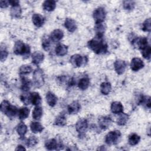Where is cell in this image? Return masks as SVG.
Instances as JSON below:
<instances>
[{"mask_svg":"<svg viewBox=\"0 0 151 151\" xmlns=\"http://www.w3.org/2000/svg\"><path fill=\"white\" fill-rule=\"evenodd\" d=\"M87 45L90 49L97 54H105L107 52V45L101 37L96 36L88 41Z\"/></svg>","mask_w":151,"mask_h":151,"instance_id":"obj_1","label":"cell"},{"mask_svg":"<svg viewBox=\"0 0 151 151\" xmlns=\"http://www.w3.org/2000/svg\"><path fill=\"white\" fill-rule=\"evenodd\" d=\"M0 109L1 112L9 118L14 117L18 112L17 107L11 104V103L7 100H4L1 103Z\"/></svg>","mask_w":151,"mask_h":151,"instance_id":"obj_2","label":"cell"},{"mask_svg":"<svg viewBox=\"0 0 151 151\" xmlns=\"http://www.w3.org/2000/svg\"><path fill=\"white\" fill-rule=\"evenodd\" d=\"M14 52L17 55H22L28 57L30 54V48L27 44H24L21 41H17L15 43L14 47Z\"/></svg>","mask_w":151,"mask_h":151,"instance_id":"obj_3","label":"cell"},{"mask_svg":"<svg viewBox=\"0 0 151 151\" xmlns=\"http://www.w3.org/2000/svg\"><path fill=\"white\" fill-rule=\"evenodd\" d=\"M121 133L119 130H114L109 132L105 137V142L109 145H116L121 137Z\"/></svg>","mask_w":151,"mask_h":151,"instance_id":"obj_4","label":"cell"},{"mask_svg":"<svg viewBox=\"0 0 151 151\" xmlns=\"http://www.w3.org/2000/svg\"><path fill=\"white\" fill-rule=\"evenodd\" d=\"M33 81L35 86L37 88L42 87L44 84V74L43 71L37 68L33 73Z\"/></svg>","mask_w":151,"mask_h":151,"instance_id":"obj_5","label":"cell"},{"mask_svg":"<svg viewBox=\"0 0 151 151\" xmlns=\"http://www.w3.org/2000/svg\"><path fill=\"white\" fill-rule=\"evenodd\" d=\"M70 61L74 67H80L84 66L87 64L88 59L86 56H82L80 54H74L70 57Z\"/></svg>","mask_w":151,"mask_h":151,"instance_id":"obj_6","label":"cell"},{"mask_svg":"<svg viewBox=\"0 0 151 151\" xmlns=\"http://www.w3.org/2000/svg\"><path fill=\"white\" fill-rule=\"evenodd\" d=\"M88 128V122L86 119H81L79 120L76 125V131L78 134L79 137H84L85 133Z\"/></svg>","mask_w":151,"mask_h":151,"instance_id":"obj_7","label":"cell"},{"mask_svg":"<svg viewBox=\"0 0 151 151\" xmlns=\"http://www.w3.org/2000/svg\"><path fill=\"white\" fill-rule=\"evenodd\" d=\"M106 16V12L104 8L99 7L96 8L93 13V17L96 24L102 23Z\"/></svg>","mask_w":151,"mask_h":151,"instance_id":"obj_8","label":"cell"},{"mask_svg":"<svg viewBox=\"0 0 151 151\" xmlns=\"http://www.w3.org/2000/svg\"><path fill=\"white\" fill-rule=\"evenodd\" d=\"M45 147L47 150H60L63 149V145L61 142L58 143L55 139H51L45 143Z\"/></svg>","mask_w":151,"mask_h":151,"instance_id":"obj_9","label":"cell"},{"mask_svg":"<svg viewBox=\"0 0 151 151\" xmlns=\"http://www.w3.org/2000/svg\"><path fill=\"white\" fill-rule=\"evenodd\" d=\"M127 67V63L122 60H116L114 63V67L116 73L119 75L122 74Z\"/></svg>","mask_w":151,"mask_h":151,"instance_id":"obj_10","label":"cell"},{"mask_svg":"<svg viewBox=\"0 0 151 151\" xmlns=\"http://www.w3.org/2000/svg\"><path fill=\"white\" fill-rule=\"evenodd\" d=\"M132 44L135 47H137L140 50L148 45V41L146 37H139L136 38L133 40Z\"/></svg>","mask_w":151,"mask_h":151,"instance_id":"obj_11","label":"cell"},{"mask_svg":"<svg viewBox=\"0 0 151 151\" xmlns=\"http://www.w3.org/2000/svg\"><path fill=\"white\" fill-rule=\"evenodd\" d=\"M130 67L132 70L134 71H137L143 68L144 63L140 58L138 57H134L132 60Z\"/></svg>","mask_w":151,"mask_h":151,"instance_id":"obj_12","label":"cell"},{"mask_svg":"<svg viewBox=\"0 0 151 151\" xmlns=\"http://www.w3.org/2000/svg\"><path fill=\"white\" fill-rule=\"evenodd\" d=\"M98 122L99 127L103 130H106L110 126L112 120L110 117L103 116L99 118Z\"/></svg>","mask_w":151,"mask_h":151,"instance_id":"obj_13","label":"cell"},{"mask_svg":"<svg viewBox=\"0 0 151 151\" xmlns=\"http://www.w3.org/2000/svg\"><path fill=\"white\" fill-rule=\"evenodd\" d=\"M64 33L62 30L60 29H54L50 34V38L51 40L54 42H57L60 41L63 37Z\"/></svg>","mask_w":151,"mask_h":151,"instance_id":"obj_14","label":"cell"},{"mask_svg":"<svg viewBox=\"0 0 151 151\" xmlns=\"http://www.w3.org/2000/svg\"><path fill=\"white\" fill-rule=\"evenodd\" d=\"M32 21L37 27H41L45 22V18L40 14H34L32 16Z\"/></svg>","mask_w":151,"mask_h":151,"instance_id":"obj_15","label":"cell"},{"mask_svg":"<svg viewBox=\"0 0 151 151\" xmlns=\"http://www.w3.org/2000/svg\"><path fill=\"white\" fill-rule=\"evenodd\" d=\"M44 59V55L41 51H35L32 54V62L35 65L41 63Z\"/></svg>","mask_w":151,"mask_h":151,"instance_id":"obj_16","label":"cell"},{"mask_svg":"<svg viewBox=\"0 0 151 151\" xmlns=\"http://www.w3.org/2000/svg\"><path fill=\"white\" fill-rule=\"evenodd\" d=\"M80 109H81L80 104L77 101H73L67 107L68 112L71 114H77L80 111Z\"/></svg>","mask_w":151,"mask_h":151,"instance_id":"obj_17","label":"cell"},{"mask_svg":"<svg viewBox=\"0 0 151 151\" xmlns=\"http://www.w3.org/2000/svg\"><path fill=\"white\" fill-rule=\"evenodd\" d=\"M64 27L70 32H73L77 28L76 21L74 19L68 18H66L64 21Z\"/></svg>","mask_w":151,"mask_h":151,"instance_id":"obj_18","label":"cell"},{"mask_svg":"<svg viewBox=\"0 0 151 151\" xmlns=\"http://www.w3.org/2000/svg\"><path fill=\"white\" fill-rule=\"evenodd\" d=\"M55 52L58 56H64L67 54L68 47L62 44H58L55 48Z\"/></svg>","mask_w":151,"mask_h":151,"instance_id":"obj_19","label":"cell"},{"mask_svg":"<svg viewBox=\"0 0 151 151\" xmlns=\"http://www.w3.org/2000/svg\"><path fill=\"white\" fill-rule=\"evenodd\" d=\"M111 111L114 114H120L123 111V106L120 101H114L111 104Z\"/></svg>","mask_w":151,"mask_h":151,"instance_id":"obj_20","label":"cell"},{"mask_svg":"<svg viewBox=\"0 0 151 151\" xmlns=\"http://www.w3.org/2000/svg\"><path fill=\"white\" fill-rule=\"evenodd\" d=\"M46 100L48 104L51 107H54L57 102V97L51 91H48L46 94Z\"/></svg>","mask_w":151,"mask_h":151,"instance_id":"obj_21","label":"cell"},{"mask_svg":"<svg viewBox=\"0 0 151 151\" xmlns=\"http://www.w3.org/2000/svg\"><path fill=\"white\" fill-rule=\"evenodd\" d=\"M31 103L34 106H39L41 103V97L38 93L32 92L30 93Z\"/></svg>","mask_w":151,"mask_h":151,"instance_id":"obj_22","label":"cell"},{"mask_svg":"<svg viewBox=\"0 0 151 151\" xmlns=\"http://www.w3.org/2000/svg\"><path fill=\"white\" fill-rule=\"evenodd\" d=\"M56 7V2L54 1H45L42 4V8L45 11L51 12Z\"/></svg>","mask_w":151,"mask_h":151,"instance_id":"obj_23","label":"cell"},{"mask_svg":"<svg viewBox=\"0 0 151 151\" xmlns=\"http://www.w3.org/2000/svg\"><path fill=\"white\" fill-rule=\"evenodd\" d=\"M30 129L32 133H40L43 130V126L39 122H32L30 124Z\"/></svg>","mask_w":151,"mask_h":151,"instance_id":"obj_24","label":"cell"},{"mask_svg":"<svg viewBox=\"0 0 151 151\" xmlns=\"http://www.w3.org/2000/svg\"><path fill=\"white\" fill-rule=\"evenodd\" d=\"M105 29H106V26L103 22L99 23V24H96V26L94 27V31L97 34L96 36L103 37V34L105 32Z\"/></svg>","mask_w":151,"mask_h":151,"instance_id":"obj_25","label":"cell"},{"mask_svg":"<svg viewBox=\"0 0 151 151\" xmlns=\"http://www.w3.org/2000/svg\"><path fill=\"white\" fill-rule=\"evenodd\" d=\"M111 90V86L109 82H103L100 85L101 93L104 95L109 94Z\"/></svg>","mask_w":151,"mask_h":151,"instance_id":"obj_26","label":"cell"},{"mask_svg":"<svg viewBox=\"0 0 151 151\" xmlns=\"http://www.w3.org/2000/svg\"><path fill=\"white\" fill-rule=\"evenodd\" d=\"M90 84V80L88 77H83L81 78L78 83V87L81 90H86Z\"/></svg>","mask_w":151,"mask_h":151,"instance_id":"obj_27","label":"cell"},{"mask_svg":"<svg viewBox=\"0 0 151 151\" xmlns=\"http://www.w3.org/2000/svg\"><path fill=\"white\" fill-rule=\"evenodd\" d=\"M140 140V137L136 133L131 134L130 135H129L128 138L129 143L131 146L136 145L137 144L139 143Z\"/></svg>","mask_w":151,"mask_h":151,"instance_id":"obj_28","label":"cell"},{"mask_svg":"<svg viewBox=\"0 0 151 151\" xmlns=\"http://www.w3.org/2000/svg\"><path fill=\"white\" fill-rule=\"evenodd\" d=\"M129 120V115L124 113H121L117 119V124L119 126H124Z\"/></svg>","mask_w":151,"mask_h":151,"instance_id":"obj_29","label":"cell"},{"mask_svg":"<svg viewBox=\"0 0 151 151\" xmlns=\"http://www.w3.org/2000/svg\"><path fill=\"white\" fill-rule=\"evenodd\" d=\"M67 123V119L64 114H60L58 115L55 120V124L58 126H64Z\"/></svg>","mask_w":151,"mask_h":151,"instance_id":"obj_30","label":"cell"},{"mask_svg":"<svg viewBox=\"0 0 151 151\" xmlns=\"http://www.w3.org/2000/svg\"><path fill=\"white\" fill-rule=\"evenodd\" d=\"M29 113V109L26 107H21L18 110V117L20 120H24L28 117Z\"/></svg>","mask_w":151,"mask_h":151,"instance_id":"obj_31","label":"cell"},{"mask_svg":"<svg viewBox=\"0 0 151 151\" xmlns=\"http://www.w3.org/2000/svg\"><path fill=\"white\" fill-rule=\"evenodd\" d=\"M42 109L41 107L39 106H36L34 110L32 111V117L35 120H38V119H40L41 117H42Z\"/></svg>","mask_w":151,"mask_h":151,"instance_id":"obj_32","label":"cell"},{"mask_svg":"<svg viewBox=\"0 0 151 151\" xmlns=\"http://www.w3.org/2000/svg\"><path fill=\"white\" fill-rule=\"evenodd\" d=\"M17 132L21 136L23 137L27 132V126L22 122H21L17 127Z\"/></svg>","mask_w":151,"mask_h":151,"instance_id":"obj_33","label":"cell"},{"mask_svg":"<svg viewBox=\"0 0 151 151\" xmlns=\"http://www.w3.org/2000/svg\"><path fill=\"white\" fill-rule=\"evenodd\" d=\"M51 39L50 37L44 35L42 40V47L45 51H48L51 46Z\"/></svg>","mask_w":151,"mask_h":151,"instance_id":"obj_34","label":"cell"},{"mask_svg":"<svg viewBox=\"0 0 151 151\" xmlns=\"http://www.w3.org/2000/svg\"><path fill=\"white\" fill-rule=\"evenodd\" d=\"M21 8L19 5L12 6L11 9V15L14 18H19L21 15Z\"/></svg>","mask_w":151,"mask_h":151,"instance_id":"obj_35","label":"cell"},{"mask_svg":"<svg viewBox=\"0 0 151 151\" xmlns=\"http://www.w3.org/2000/svg\"><path fill=\"white\" fill-rule=\"evenodd\" d=\"M31 86V81L30 80L23 77L22 78V86H21V88L22 90L24 91H28Z\"/></svg>","mask_w":151,"mask_h":151,"instance_id":"obj_36","label":"cell"},{"mask_svg":"<svg viewBox=\"0 0 151 151\" xmlns=\"http://www.w3.org/2000/svg\"><path fill=\"white\" fill-rule=\"evenodd\" d=\"M32 71V68L29 65H22L20 67L19 72L21 75H25L29 74Z\"/></svg>","mask_w":151,"mask_h":151,"instance_id":"obj_37","label":"cell"},{"mask_svg":"<svg viewBox=\"0 0 151 151\" xmlns=\"http://www.w3.org/2000/svg\"><path fill=\"white\" fill-rule=\"evenodd\" d=\"M141 53L143 55V57L147 59L150 60V55H151V47L150 45H147L146 47L141 50Z\"/></svg>","mask_w":151,"mask_h":151,"instance_id":"obj_38","label":"cell"},{"mask_svg":"<svg viewBox=\"0 0 151 151\" xmlns=\"http://www.w3.org/2000/svg\"><path fill=\"white\" fill-rule=\"evenodd\" d=\"M140 103L144 106L145 107L150 109L151 106L150 104V97L149 96H143L140 99Z\"/></svg>","mask_w":151,"mask_h":151,"instance_id":"obj_39","label":"cell"},{"mask_svg":"<svg viewBox=\"0 0 151 151\" xmlns=\"http://www.w3.org/2000/svg\"><path fill=\"white\" fill-rule=\"evenodd\" d=\"M135 3L133 1H124L123 2V8L126 10L130 11L132 10L134 7Z\"/></svg>","mask_w":151,"mask_h":151,"instance_id":"obj_40","label":"cell"},{"mask_svg":"<svg viewBox=\"0 0 151 151\" xmlns=\"http://www.w3.org/2000/svg\"><path fill=\"white\" fill-rule=\"evenodd\" d=\"M142 29L146 32H150L151 30V20L149 18L146 19L142 24Z\"/></svg>","mask_w":151,"mask_h":151,"instance_id":"obj_41","label":"cell"},{"mask_svg":"<svg viewBox=\"0 0 151 151\" xmlns=\"http://www.w3.org/2000/svg\"><path fill=\"white\" fill-rule=\"evenodd\" d=\"M38 142V139L35 136H30L27 140V145L28 147H33L36 145Z\"/></svg>","mask_w":151,"mask_h":151,"instance_id":"obj_42","label":"cell"},{"mask_svg":"<svg viewBox=\"0 0 151 151\" xmlns=\"http://www.w3.org/2000/svg\"><path fill=\"white\" fill-rule=\"evenodd\" d=\"M20 99L21 101L25 105H29L31 103V99H30V93L28 95H22L20 97Z\"/></svg>","mask_w":151,"mask_h":151,"instance_id":"obj_43","label":"cell"},{"mask_svg":"<svg viewBox=\"0 0 151 151\" xmlns=\"http://www.w3.org/2000/svg\"><path fill=\"white\" fill-rule=\"evenodd\" d=\"M0 53H1V61H4L7 58V56L8 55V51L5 48L2 49L1 48V52Z\"/></svg>","mask_w":151,"mask_h":151,"instance_id":"obj_44","label":"cell"},{"mask_svg":"<svg viewBox=\"0 0 151 151\" xmlns=\"http://www.w3.org/2000/svg\"><path fill=\"white\" fill-rule=\"evenodd\" d=\"M9 5V2L6 1H0V6L1 8H5L8 7Z\"/></svg>","mask_w":151,"mask_h":151,"instance_id":"obj_45","label":"cell"},{"mask_svg":"<svg viewBox=\"0 0 151 151\" xmlns=\"http://www.w3.org/2000/svg\"><path fill=\"white\" fill-rule=\"evenodd\" d=\"M8 2H9V4H10L12 6H18L19 4V2L17 0H10Z\"/></svg>","mask_w":151,"mask_h":151,"instance_id":"obj_46","label":"cell"},{"mask_svg":"<svg viewBox=\"0 0 151 151\" xmlns=\"http://www.w3.org/2000/svg\"><path fill=\"white\" fill-rule=\"evenodd\" d=\"M26 149L22 145H18L17 148L15 149V150H25Z\"/></svg>","mask_w":151,"mask_h":151,"instance_id":"obj_47","label":"cell"}]
</instances>
